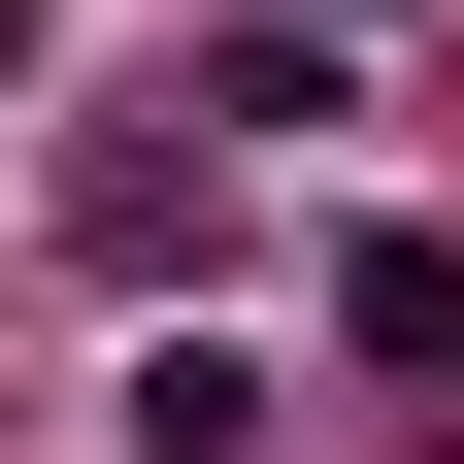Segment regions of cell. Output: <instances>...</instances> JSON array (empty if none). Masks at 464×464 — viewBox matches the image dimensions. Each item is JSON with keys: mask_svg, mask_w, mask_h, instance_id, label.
I'll list each match as a JSON object with an SVG mask.
<instances>
[{"mask_svg": "<svg viewBox=\"0 0 464 464\" xmlns=\"http://www.w3.org/2000/svg\"><path fill=\"white\" fill-rule=\"evenodd\" d=\"M332 365H464V232H332Z\"/></svg>", "mask_w": 464, "mask_h": 464, "instance_id": "cell-1", "label": "cell"}, {"mask_svg": "<svg viewBox=\"0 0 464 464\" xmlns=\"http://www.w3.org/2000/svg\"><path fill=\"white\" fill-rule=\"evenodd\" d=\"M332 100H365V34H332V0H266V34L199 67V133H332Z\"/></svg>", "mask_w": 464, "mask_h": 464, "instance_id": "cell-2", "label": "cell"}, {"mask_svg": "<svg viewBox=\"0 0 464 464\" xmlns=\"http://www.w3.org/2000/svg\"><path fill=\"white\" fill-rule=\"evenodd\" d=\"M0 67H34V0H0Z\"/></svg>", "mask_w": 464, "mask_h": 464, "instance_id": "cell-3", "label": "cell"}, {"mask_svg": "<svg viewBox=\"0 0 464 464\" xmlns=\"http://www.w3.org/2000/svg\"><path fill=\"white\" fill-rule=\"evenodd\" d=\"M332 34H365V0H332Z\"/></svg>", "mask_w": 464, "mask_h": 464, "instance_id": "cell-4", "label": "cell"}]
</instances>
